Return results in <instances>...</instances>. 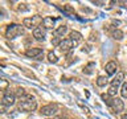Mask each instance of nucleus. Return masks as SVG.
I'll use <instances>...</instances> for the list:
<instances>
[{"label":"nucleus","instance_id":"obj_28","mask_svg":"<svg viewBox=\"0 0 127 119\" xmlns=\"http://www.w3.org/2000/svg\"><path fill=\"white\" fill-rule=\"evenodd\" d=\"M122 119H127V114H123L122 115Z\"/></svg>","mask_w":127,"mask_h":119},{"label":"nucleus","instance_id":"obj_21","mask_svg":"<svg viewBox=\"0 0 127 119\" xmlns=\"http://www.w3.org/2000/svg\"><path fill=\"white\" fill-rule=\"evenodd\" d=\"M7 87H8V82L5 81V79H1V85H0V90L7 91Z\"/></svg>","mask_w":127,"mask_h":119},{"label":"nucleus","instance_id":"obj_6","mask_svg":"<svg viewBox=\"0 0 127 119\" xmlns=\"http://www.w3.org/2000/svg\"><path fill=\"white\" fill-rule=\"evenodd\" d=\"M75 45H77V42L75 41H73L70 37L69 38H65V40H62L61 41V44H60V49H61L62 52H69L71 48H74Z\"/></svg>","mask_w":127,"mask_h":119},{"label":"nucleus","instance_id":"obj_9","mask_svg":"<svg viewBox=\"0 0 127 119\" xmlns=\"http://www.w3.org/2000/svg\"><path fill=\"white\" fill-rule=\"evenodd\" d=\"M117 69H118V66H117V63H115L114 61L107 62L106 63V67H105L107 75H114L115 73H117Z\"/></svg>","mask_w":127,"mask_h":119},{"label":"nucleus","instance_id":"obj_19","mask_svg":"<svg viewBox=\"0 0 127 119\" xmlns=\"http://www.w3.org/2000/svg\"><path fill=\"white\" fill-rule=\"evenodd\" d=\"M117 87H113V86H110V89L109 91H107V94L110 95V97H117Z\"/></svg>","mask_w":127,"mask_h":119},{"label":"nucleus","instance_id":"obj_23","mask_svg":"<svg viewBox=\"0 0 127 119\" xmlns=\"http://www.w3.org/2000/svg\"><path fill=\"white\" fill-rule=\"evenodd\" d=\"M61 41H62V40H60V38L57 37V38H53V40H52V44H53L54 46H57V48H58V46H60V44H61Z\"/></svg>","mask_w":127,"mask_h":119},{"label":"nucleus","instance_id":"obj_20","mask_svg":"<svg viewBox=\"0 0 127 119\" xmlns=\"http://www.w3.org/2000/svg\"><path fill=\"white\" fill-rule=\"evenodd\" d=\"M121 94H122V97H123V98H127V83H123V85H122Z\"/></svg>","mask_w":127,"mask_h":119},{"label":"nucleus","instance_id":"obj_7","mask_svg":"<svg viewBox=\"0 0 127 119\" xmlns=\"http://www.w3.org/2000/svg\"><path fill=\"white\" fill-rule=\"evenodd\" d=\"M33 37H34L36 40H38V41L45 40V28H44L42 25L37 27V28L33 30Z\"/></svg>","mask_w":127,"mask_h":119},{"label":"nucleus","instance_id":"obj_16","mask_svg":"<svg viewBox=\"0 0 127 119\" xmlns=\"http://www.w3.org/2000/svg\"><path fill=\"white\" fill-rule=\"evenodd\" d=\"M48 60H49L50 63H57V62H58L57 56H56L53 52H49V53H48Z\"/></svg>","mask_w":127,"mask_h":119},{"label":"nucleus","instance_id":"obj_5","mask_svg":"<svg viewBox=\"0 0 127 119\" xmlns=\"http://www.w3.org/2000/svg\"><path fill=\"white\" fill-rule=\"evenodd\" d=\"M15 101H16V94H15V93H12L11 90L4 91L3 99H1V103H3V105H5V106H12V105L15 103Z\"/></svg>","mask_w":127,"mask_h":119},{"label":"nucleus","instance_id":"obj_10","mask_svg":"<svg viewBox=\"0 0 127 119\" xmlns=\"http://www.w3.org/2000/svg\"><path fill=\"white\" fill-rule=\"evenodd\" d=\"M25 54H27V57L34 58V57H38V56L42 54V49H40V48H31V49H28L25 52Z\"/></svg>","mask_w":127,"mask_h":119},{"label":"nucleus","instance_id":"obj_8","mask_svg":"<svg viewBox=\"0 0 127 119\" xmlns=\"http://www.w3.org/2000/svg\"><path fill=\"white\" fill-rule=\"evenodd\" d=\"M113 109L117 111V113H121V111H123V109H125V105H123V101L121 98H113Z\"/></svg>","mask_w":127,"mask_h":119},{"label":"nucleus","instance_id":"obj_25","mask_svg":"<svg viewBox=\"0 0 127 119\" xmlns=\"http://www.w3.org/2000/svg\"><path fill=\"white\" fill-rule=\"evenodd\" d=\"M65 11H66V12H69V13H73V12H74L73 9H71V7H70V5H65Z\"/></svg>","mask_w":127,"mask_h":119},{"label":"nucleus","instance_id":"obj_18","mask_svg":"<svg viewBox=\"0 0 127 119\" xmlns=\"http://www.w3.org/2000/svg\"><path fill=\"white\" fill-rule=\"evenodd\" d=\"M113 36H114V38H115V40H122L125 34H123V32H122L121 29H117V30H114Z\"/></svg>","mask_w":127,"mask_h":119},{"label":"nucleus","instance_id":"obj_22","mask_svg":"<svg viewBox=\"0 0 127 119\" xmlns=\"http://www.w3.org/2000/svg\"><path fill=\"white\" fill-rule=\"evenodd\" d=\"M17 9L20 11V12H25V11H28V7H27V4H20V5H19V8H17Z\"/></svg>","mask_w":127,"mask_h":119},{"label":"nucleus","instance_id":"obj_14","mask_svg":"<svg viewBox=\"0 0 127 119\" xmlns=\"http://www.w3.org/2000/svg\"><path fill=\"white\" fill-rule=\"evenodd\" d=\"M107 83H109V78H107V77H103V75H101V77L97 78V85H98L99 87L106 86Z\"/></svg>","mask_w":127,"mask_h":119},{"label":"nucleus","instance_id":"obj_27","mask_svg":"<svg viewBox=\"0 0 127 119\" xmlns=\"http://www.w3.org/2000/svg\"><path fill=\"white\" fill-rule=\"evenodd\" d=\"M5 107H7V106H5V105H3V103H1V107H0V110H1V113H3V114L5 113Z\"/></svg>","mask_w":127,"mask_h":119},{"label":"nucleus","instance_id":"obj_12","mask_svg":"<svg viewBox=\"0 0 127 119\" xmlns=\"http://www.w3.org/2000/svg\"><path fill=\"white\" fill-rule=\"evenodd\" d=\"M123 79H125V73H118L117 74V77H115L113 81H111V86L113 87H118L121 83H123Z\"/></svg>","mask_w":127,"mask_h":119},{"label":"nucleus","instance_id":"obj_11","mask_svg":"<svg viewBox=\"0 0 127 119\" xmlns=\"http://www.w3.org/2000/svg\"><path fill=\"white\" fill-rule=\"evenodd\" d=\"M54 24H56V20L53 17H49V16L42 20V27L45 28V29H53Z\"/></svg>","mask_w":127,"mask_h":119},{"label":"nucleus","instance_id":"obj_15","mask_svg":"<svg viewBox=\"0 0 127 119\" xmlns=\"http://www.w3.org/2000/svg\"><path fill=\"white\" fill-rule=\"evenodd\" d=\"M66 30H67V28L65 27V25H61V27H58L57 29H56V36H64L66 33Z\"/></svg>","mask_w":127,"mask_h":119},{"label":"nucleus","instance_id":"obj_26","mask_svg":"<svg viewBox=\"0 0 127 119\" xmlns=\"http://www.w3.org/2000/svg\"><path fill=\"white\" fill-rule=\"evenodd\" d=\"M119 4H121L122 8H126V9H127V1H123V0H122V1H119Z\"/></svg>","mask_w":127,"mask_h":119},{"label":"nucleus","instance_id":"obj_24","mask_svg":"<svg viewBox=\"0 0 127 119\" xmlns=\"http://www.w3.org/2000/svg\"><path fill=\"white\" fill-rule=\"evenodd\" d=\"M25 94V91H24V89L23 87H19L17 89V91H16V95H19V97H21V95H24Z\"/></svg>","mask_w":127,"mask_h":119},{"label":"nucleus","instance_id":"obj_1","mask_svg":"<svg viewBox=\"0 0 127 119\" xmlns=\"http://www.w3.org/2000/svg\"><path fill=\"white\" fill-rule=\"evenodd\" d=\"M17 107H19V110L25 111V113H29V111H34L36 109H37V102H36L32 97H28L27 99L20 101Z\"/></svg>","mask_w":127,"mask_h":119},{"label":"nucleus","instance_id":"obj_3","mask_svg":"<svg viewBox=\"0 0 127 119\" xmlns=\"http://www.w3.org/2000/svg\"><path fill=\"white\" fill-rule=\"evenodd\" d=\"M38 23H42V20L40 19V16H33V17H27V19H24V21H23V27H25L28 28V29H36L38 25Z\"/></svg>","mask_w":127,"mask_h":119},{"label":"nucleus","instance_id":"obj_17","mask_svg":"<svg viewBox=\"0 0 127 119\" xmlns=\"http://www.w3.org/2000/svg\"><path fill=\"white\" fill-rule=\"evenodd\" d=\"M102 99H103V101H105V103H106L107 106H110V107L113 106V99L110 98V95H109V94H107V95L102 94Z\"/></svg>","mask_w":127,"mask_h":119},{"label":"nucleus","instance_id":"obj_13","mask_svg":"<svg viewBox=\"0 0 127 119\" xmlns=\"http://www.w3.org/2000/svg\"><path fill=\"white\" fill-rule=\"evenodd\" d=\"M70 38L73 40V41H75V42H79L82 40V34L79 33V32H75V30H73V32H70Z\"/></svg>","mask_w":127,"mask_h":119},{"label":"nucleus","instance_id":"obj_4","mask_svg":"<svg viewBox=\"0 0 127 119\" xmlns=\"http://www.w3.org/2000/svg\"><path fill=\"white\" fill-rule=\"evenodd\" d=\"M40 113H41V115H44V117H54V115L58 113V109L56 105H46V106L41 107Z\"/></svg>","mask_w":127,"mask_h":119},{"label":"nucleus","instance_id":"obj_2","mask_svg":"<svg viewBox=\"0 0 127 119\" xmlns=\"http://www.w3.org/2000/svg\"><path fill=\"white\" fill-rule=\"evenodd\" d=\"M23 33H24V29L21 25H19V24H9L7 27V30H5V37L7 38H15Z\"/></svg>","mask_w":127,"mask_h":119}]
</instances>
